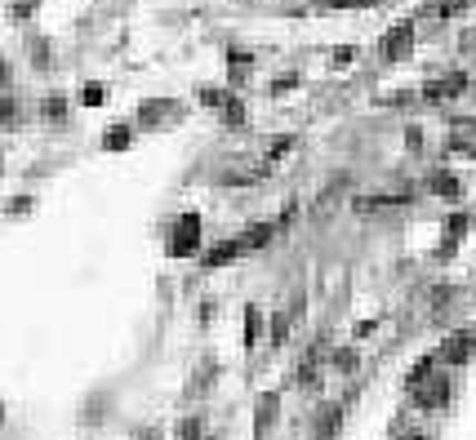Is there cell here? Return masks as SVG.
I'll return each instance as SVG.
<instances>
[{
    "instance_id": "obj_1",
    "label": "cell",
    "mask_w": 476,
    "mask_h": 440,
    "mask_svg": "<svg viewBox=\"0 0 476 440\" xmlns=\"http://www.w3.org/2000/svg\"><path fill=\"white\" fill-rule=\"evenodd\" d=\"M196 241H201V218L196 214H183V223H178V231H174V253H192L196 249Z\"/></svg>"
},
{
    "instance_id": "obj_2",
    "label": "cell",
    "mask_w": 476,
    "mask_h": 440,
    "mask_svg": "<svg viewBox=\"0 0 476 440\" xmlns=\"http://www.w3.org/2000/svg\"><path fill=\"white\" fill-rule=\"evenodd\" d=\"M338 418H343V409H338V405L321 409V414H316V440H330V436L338 431Z\"/></svg>"
},
{
    "instance_id": "obj_3",
    "label": "cell",
    "mask_w": 476,
    "mask_h": 440,
    "mask_svg": "<svg viewBox=\"0 0 476 440\" xmlns=\"http://www.w3.org/2000/svg\"><path fill=\"white\" fill-rule=\"evenodd\" d=\"M445 392H450V383H445V378H436V383H428V387H423V392H419L414 400L423 405V409H432V405H445Z\"/></svg>"
},
{
    "instance_id": "obj_4",
    "label": "cell",
    "mask_w": 476,
    "mask_h": 440,
    "mask_svg": "<svg viewBox=\"0 0 476 440\" xmlns=\"http://www.w3.org/2000/svg\"><path fill=\"white\" fill-rule=\"evenodd\" d=\"M409 36H414V31H409V27H397V31H392V36H387L383 54H387V58H405V54H409Z\"/></svg>"
},
{
    "instance_id": "obj_5",
    "label": "cell",
    "mask_w": 476,
    "mask_h": 440,
    "mask_svg": "<svg viewBox=\"0 0 476 440\" xmlns=\"http://www.w3.org/2000/svg\"><path fill=\"white\" fill-rule=\"evenodd\" d=\"M467 351H472V338H467V334H458V338H450V343H445V351H441V356H445L450 365H463V361H467Z\"/></svg>"
},
{
    "instance_id": "obj_6",
    "label": "cell",
    "mask_w": 476,
    "mask_h": 440,
    "mask_svg": "<svg viewBox=\"0 0 476 440\" xmlns=\"http://www.w3.org/2000/svg\"><path fill=\"white\" fill-rule=\"evenodd\" d=\"M463 76H454V80H441V84H428V98H432V103H441V98H454L458 89H463Z\"/></svg>"
},
{
    "instance_id": "obj_7",
    "label": "cell",
    "mask_w": 476,
    "mask_h": 440,
    "mask_svg": "<svg viewBox=\"0 0 476 440\" xmlns=\"http://www.w3.org/2000/svg\"><path fill=\"white\" fill-rule=\"evenodd\" d=\"M272 418H276V396H262V405H258V427H254V436H258V440L267 436Z\"/></svg>"
},
{
    "instance_id": "obj_8",
    "label": "cell",
    "mask_w": 476,
    "mask_h": 440,
    "mask_svg": "<svg viewBox=\"0 0 476 440\" xmlns=\"http://www.w3.org/2000/svg\"><path fill=\"white\" fill-rule=\"evenodd\" d=\"M262 334V312L258 307H250V312H245V343H250L254 347V338Z\"/></svg>"
},
{
    "instance_id": "obj_9",
    "label": "cell",
    "mask_w": 476,
    "mask_h": 440,
    "mask_svg": "<svg viewBox=\"0 0 476 440\" xmlns=\"http://www.w3.org/2000/svg\"><path fill=\"white\" fill-rule=\"evenodd\" d=\"M103 143H107V147H116V151H121V147H129V129H125V125L107 129V133H103Z\"/></svg>"
},
{
    "instance_id": "obj_10",
    "label": "cell",
    "mask_w": 476,
    "mask_h": 440,
    "mask_svg": "<svg viewBox=\"0 0 476 440\" xmlns=\"http://www.w3.org/2000/svg\"><path fill=\"white\" fill-rule=\"evenodd\" d=\"M236 249H240V245H218L205 263H209V267H218V263H227V258H236Z\"/></svg>"
},
{
    "instance_id": "obj_11",
    "label": "cell",
    "mask_w": 476,
    "mask_h": 440,
    "mask_svg": "<svg viewBox=\"0 0 476 440\" xmlns=\"http://www.w3.org/2000/svg\"><path fill=\"white\" fill-rule=\"evenodd\" d=\"M432 187H436L441 196H454V192H458V187H454V178H450V174H436V182H432Z\"/></svg>"
},
{
    "instance_id": "obj_12",
    "label": "cell",
    "mask_w": 476,
    "mask_h": 440,
    "mask_svg": "<svg viewBox=\"0 0 476 440\" xmlns=\"http://www.w3.org/2000/svg\"><path fill=\"white\" fill-rule=\"evenodd\" d=\"M201 436V422H183V431H178V440H196Z\"/></svg>"
},
{
    "instance_id": "obj_13",
    "label": "cell",
    "mask_w": 476,
    "mask_h": 440,
    "mask_svg": "<svg viewBox=\"0 0 476 440\" xmlns=\"http://www.w3.org/2000/svg\"><path fill=\"white\" fill-rule=\"evenodd\" d=\"M405 440H428V436H405Z\"/></svg>"
}]
</instances>
